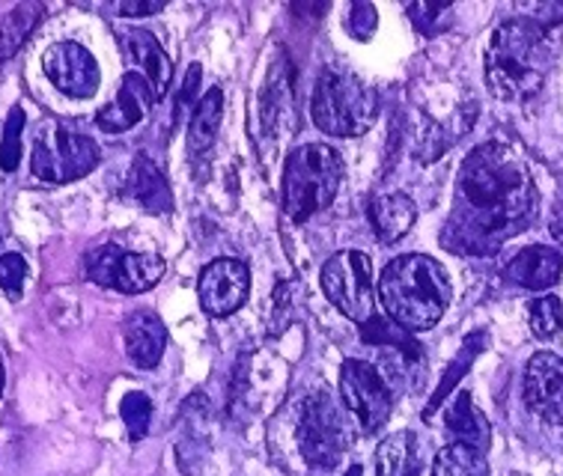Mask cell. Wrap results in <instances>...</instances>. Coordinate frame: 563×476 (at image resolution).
<instances>
[{"instance_id": "6da1fadb", "label": "cell", "mask_w": 563, "mask_h": 476, "mask_svg": "<svg viewBox=\"0 0 563 476\" xmlns=\"http://www.w3.org/2000/svg\"><path fill=\"white\" fill-rule=\"evenodd\" d=\"M537 221V182L525 158L501 141L465 155L441 244L460 256H495Z\"/></svg>"}, {"instance_id": "7a4b0ae2", "label": "cell", "mask_w": 563, "mask_h": 476, "mask_svg": "<svg viewBox=\"0 0 563 476\" xmlns=\"http://www.w3.org/2000/svg\"><path fill=\"white\" fill-rule=\"evenodd\" d=\"M483 75L489 90L504 102H525L540 92L554 66V45L549 31L531 19L504 21L495 27L486 57H483Z\"/></svg>"}, {"instance_id": "3957f363", "label": "cell", "mask_w": 563, "mask_h": 476, "mask_svg": "<svg viewBox=\"0 0 563 476\" xmlns=\"http://www.w3.org/2000/svg\"><path fill=\"white\" fill-rule=\"evenodd\" d=\"M376 289L385 316L406 331H430L432 324H439L453 295L448 268L423 254L390 259Z\"/></svg>"}, {"instance_id": "277c9868", "label": "cell", "mask_w": 563, "mask_h": 476, "mask_svg": "<svg viewBox=\"0 0 563 476\" xmlns=\"http://www.w3.org/2000/svg\"><path fill=\"white\" fill-rule=\"evenodd\" d=\"M343 182V158L328 143L296 146L284 167V212L289 221L305 223L334 203Z\"/></svg>"}, {"instance_id": "5b68a950", "label": "cell", "mask_w": 563, "mask_h": 476, "mask_svg": "<svg viewBox=\"0 0 563 476\" xmlns=\"http://www.w3.org/2000/svg\"><path fill=\"white\" fill-rule=\"evenodd\" d=\"M292 438H296L298 456L313 474L334 471L352 446L346 411L325 390H313L298 399L292 414Z\"/></svg>"}, {"instance_id": "8992f818", "label": "cell", "mask_w": 563, "mask_h": 476, "mask_svg": "<svg viewBox=\"0 0 563 476\" xmlns=\"http://www.w3.org/2000/svg\"><path fill=\"white\" fill-rule=\"evenodd\" d=\"M379 99L367 84L346 69H325L317 78L310 117L331 137H361L376 122Z\"/></svg>"}, {"instance_id": "52a82bcc", "label": "cell", "mask_w": 563, "mask_h": 476, "mask_svg": "<svg viewBox=\"0 0 563 476\" xmlns=\"http://www.w3.org/2000/svg\"><path fill=\"white\" fill-rule=\"evenodd\" d=\"M102 150L87 134L78 132L73 122H45L33 141L31 170L36 179L52 185L75 182L96 170Z\"/></svg>"}, {"instance_id": "ba28073f", "label": "cell", "mask_w": 563, "mask_h": 476, "mask_svg": "<svg viewBox=\"0 0 563 476\" xmlns=\"http://www.w3.org/2000/svg\"><path fill=\"white\" fill-rule=\"evenodd\" d=\"M340 399L349 414L358 420L364 435H376L394 411L388 378L373 364L355 361V357H349L340 366Z\"/></svg>"}, {"instance_id": "9c48e42d", "label": "cell", "mask_w": 563, "mask_h": 476, "mask_svg": "<svg viewBox=\"0 0 563 476\" xmlns=\"http://www.w3.org/2000/svg\"><path fill=\"white\" fill-rule=\"evenodd\" d=\"M84 268H87V277L92 284L123 295L150 292L164 277V259L153 254H134L120 244L92 247L84 259Z\"/></svg>"}, {"instance_id": "30bf717a", "label": "cell", "mask_w": 563, "mask_h": 476, "mask_svg": "<svg viewBox=\"0 0 563 476\" xmlns=\"http://www.w3.org/2000/svg\"><path fill=\"white\" fill-rule=\"evenodd\" d=\"M328 301L352 322L373 319V263L361 251H340L322 265Z\"/></svg>"}, {"instance_id": "8fae6325", "label": "cell", "mask_w": 563, "mask_h": 476, "mask_svg": "<svg viewBox=\"0 0 563 476\" xmlns=\"http://www.w3.org/2000/svg\"><path fill=\"white\" fill-rule=\"evenodd\" d=\"M42 69L45 78L69 99H90L99 92L102 71L99 63L84 48L81 42H57L48 52L42 54Z\"/></svg>"}, {"instance_id": "7c38bea8", "label": "cell", "mask_w": 563, "mask_h": 476, "mask_svg": "<svg viewBox=\"0 0 563 476\" xmlns=\"http://www.w3.org/2000/svg\"><path fill=\"white\" fill-rule=\"evenodd\" d=\"M247 292H251V272L239 259H212L200 272L197 298L206 313L216 319L236 313L247 301Z\"/></svg>"}, {"instance_id": "4fadbf2b", "label": "cell", "mask_w": 563, "mask_h": 476, "mask_svg": "<svg viewBox=\"0 0 563 476\" xmlns=\"http://www.w3.org/2000/svg\"><path fill=\"white\" fill-rule=\"evenodd\" d=\"M525 406L552 425L563 423V357L552 352L533 355L525 366Z\"/></svg>"}, {"instance_id": "5bb4252c", "label": "cell", "mask_w": 563, "mask_h": 476, "mask_svg": "<svg viewBox=\"0 0 563 476\" xmlns=\"http://www.w3.org/2000/svg\"><path fill=\"white\" fill-rule=\"evenodd\" d=\"M117 42L123 48L125 63L137 75H144L150 87H153L155 102H162L167 90H170V84H174V60L167 57L158 40L150 31H141V27H123V31H117Z\"/></svg>"}, {"instance_id": "9a60e30c", "label": "cell", "mask_w": 563, "mask_h": 476, "mask_svg": "<svg viewBox=\"0 0 563 476\" xmlns=\"http://www.w3.org/2000/svg\"><path fill=\"white\" fill-rule=\"evenodd\" d=\"M153 104L155 92L150 81H146L144 75H137V71H129L117 96H113V102L104 104L102 111L96 113V125L104 134H123L144 120Z\"/></svg>"}, {"instance_id": "2e32d148", "label": "cell", "mask_w": 563, "mask_h": 476, "mask_svg": "<svg viewBox=\"0 0 563 476\" xmlns=\"http://www.w3.org/2000/svg\"><path fill=\"white\" fill-rule=\"evenodd\" d=\"M563 274V254L545 244H531L512 256L504 268V280L528 292H545L552 289Z\"/></svg>"}, {"instance_id": "e0dca14e", "label": "cell", "mask_w": 563, "mask_h": 476, "mask_svg": "<svg viewBox=\"0 0 563 476\" xmlns=\"http://www.w3.org/2000/svg\"><path fill=\"white\" fill-rule=\"evenodd\" d=\"M263 132L266 137H280L296 125V102H292V75H289V60L280 54L277 63L268 71L266 90H263Z\"/></svg>"}, {"instance_id": "ac0fdd59", "label": "cell", "mask_w": 563, "mask_h": 476, "mask_svg": "<svg viewBox=\"0 0 563 476\" xmlns=\"http://www.w3.org/2000/svg\"><path fill=\"white\" fill-rule=\"evenodd\" d=\"M125 197L150 214H164L174 209V193L164 179L162 167L144 153L134 155L132 167L125 173Z\"/></svg>"}, {"instance_id": "d6986e66", "label": "cell", "mask_w": 563, "mask_h": 476, "mask_svg": "<svg viewBox=\"0 0 563 476\" xmlns=\"http://www.w3.org/2000/svg\"><path fill=\"white\" fill-rule=\"evenodd\" d=\"M369 226L382 244L400 242L402 235H409V230L418 221V206L409 193H379L367 209Z\"/></svg>"}, {"instance_id": "ffe728a7", "label": "cell", "mask_w": 563, "mask_h": 476, "mask_svg": "<svg viewBox=\"0 0 563 476\" xmlns=\"http://www.w3.org/2000/svg\"><path fill=\"white\" fill-rule=\"evenodd\" d=\"M164 345H167V328L155 313H134L125 322V355L137 369H153L162 364Z\"/></svg>"}, {"instance_id": "44dd1931", "label": "cell", "mask_w": 563, "mask_h": 476, "mask_svg": "<svg viewBox=\"0 0 563 476\" xmlns=\"http://www.w3.org/2000/svg\"><path fill=\"white\" fill-rule=\"evenodd\" d=\"M221 117H224V92L212 87L200 99V104L191 113V122H188V155H191V162L212 153L218 129H221Z\"/></svg>"}, {"instance_id": "7402d4cb", "label": "cell", "mask_w": 563, "mask_h": 476, "mask_svg": "<svg viewBox=\"0 0 563 476\" xmlns=\"http://www.w3.org/2000/svg\"><path fill=\"white\" fill-rule=\"evenodd\" d=\"M444 425H448V432L456 438V444H468L474 450H483L486 453V446H489V423H486V417L474 408L472 394L468 390H462V394L453 396V402L444 411Z\"/></svg>"}, {"instance_id": "603a6c76", "label": "cell", "mask_w": 563, "mask_h": 476, "mask_svg": "<svg viewBox=\"0 0 563 476\" xmlns=\"http://www.w3.org/2000/svg\"><path fill=\"white\" fill-rule=\"evenodd\" d=\"M486 345H489V334L486 331H474V334L465 336V343H462V348L456 352V357L451 361V366L444 369V375H441L439 387H435V394H432L430 406L423 408V420H432V414H435V408L448 399V396L456 390V385L462 381V375L468 373L474 366V361L486 352Z\"/></svg>"}, {"instance_id": "cb8c5ba5", "label": "cell", "mask_w": 563, "mask_h": 476, "mask_svg": "<svg viewBox=\"0 0 563 476\" xmlns=\"http://www.w3.org/2000/svg\"><path fill=\"white\" fill-rule=\"evenodd\" d=\"M418 438L411 432H394L376 450V476H418Z\"/></svg>"}, {"instance_id": "d4e9b609", "label": "cell", "mask_w": 563, "mask_h": 476, "mask_svg": "<svg viewBox=\"0 0 563 476\" xmlns=\"http://www.w3.org/2000/svg\"><path fill=\"white\" fill-rule=\"evenodd\" d=\"M42 15H45L42 3H19L7 19L0 21V63L12 60L21 52V45L40 27Z\"/></svg>"}, {"instance_id": "484cf974", "label": "cell", "mask_w": 563, "mask_h": 476, "mask_svg": "<svg viewBox=\"0 0 563 476\" xmlns=\"http://www.w3.org/2000/svg\"><path fill=\"white\" fill-rule=\"evenodd\" d=\"M432 476H489L486 453L453 441L451 446H444L439 456H435Z\"/></svg>"}, {"instance_id": "4316f807", "label": "cell", "mask_w": 563, "mask_h": 476, "mask_svg": "<svg viewBox=\"0 0 563 476\" xmlns=\"http://www.w3.org/2000/svg\"><path fill=\"white\" fill-rule=\"evenodd\" d=\"M361 340L376 345H394V348H400L406 357H420V345L415 343L411 331H406V328H400V324L394 322L388 324L385 319H369V322H364Z\"/></svg>"}, {"instance_id": "83f0119b", "label": "cell", "mask_w": 563, "mask_h": 476, "mask_svg": "<svg viewBox=\"0 0 563 476\" xmlns=\"http://www.w3.org/2000/svg\"><path fill=\"white\" fill-rule=\"evenodd\" d=\"M528 324L537 340H552L563 324V305L558 295H540L528 307Z\"/></svg>"}, {"instance_id": "f1b7e54d", "label": "cell", "mask_w": 563, "mask_h": 476, "mask_svg": "<svg viewBox=\"0 0 563 476\" xmlns=\"http://www.w3.org/2000/svg\"><path fill=\"white\" fill-rule=\"evenodd\" d=\"M120 414H123V423L129 429V438L132 441H144L146 432H150V423H153V402H150V396L141 394V390L125 394L123 402H120Z\"/></svg>"}, {"instance_id": "f546056e", "label": "cell", "mask_w": 563, "mask_h": 476, "mask_svg": "<svg viewBox=\"0 0 563 476\" xmlns=\"http://www.w3.org/2000/svg\"><path fill=\"white\" fill-rule=\"evenodd\" d=\"M409 12L411 24H415V31L423 33V36H435L448 27V15L453 12V3L451 0H432V3H409L406 7Z\"/></svg>"}, {"instance_id": "4dcf8cb0", "label": "cell", "mask_w": 563, "mask_h": 476, "mask_svg": "<svg viewBox=\"0 0 563 476\" xmlns=\"http://www.w3.org/2000/svg\"><path fill=\"white\" fill-rule=\"evenodd\" d=\"M21 132H24V108L15 104L3 125V141H0V167L12 173L21 162Z\"/></svg>"}, {"instance_id": "1f68e13d", "label": "cell", "mask_w": 563, "mask_h": 476, "mask_svg": "<svg viewBox=\"0 0 563 476\" xmlns=\"http://www.w3.org/2000/svg\"><path fill=\"white\" fill-rule=\"evenodd\" d=\"M376 27H379V15H376V7H373V3H352V7H349L346 33L352 40H373Z\"/></svg>"}, {"instance_id": "d6a6232c", "label": "cell", "mask_w": 563, "mask_h": 476, "mask_svg": "<svg viewBox=\"0 0 563 476\" xmlns=\"http://www.w3.org/2000/svg\"><path fill=\"white\" fill-rule=\"evenodd\" d=\"M200 81H203V71H200V63H191L188 66V71H185V81L183 87H179V99H176L174 104V125H179L183 122V117L188 113V108L191 104H200Z\"/></svg>"}, {"instance_id": "836d02e7", "label": "cell", "mask_w": 563, "mask_h": 476, "mask_svg": "<svg viewBox=\"0 0 563 476\" xmlns=\"http://www.w3.org/2000/svg\"><path fill=\"white\" fill-rule=\"evenodd\" d=\"M24 277H27V259L21 254H3L0 256V289L10 295V298H19L21 286H24Z\"/></svg>"}, {"instance_id": "e575fe53", "label": "cell", "mask_w": 563, "mask_h": 476, "mask_svg": "<svg viewBox=\"0 0 563 476\" xmlns=\"http://www.w3.org/2000/svg\"><path fill=\"white\" fill-rule=\"evenodd\" d=\"M525 10L531 15L533 24H540L543 31H552L563 21V3H525Z\"/></svg>"}, {"instance_id": "d590c367", "label": "cell", "mask_w": 563, "mask_h": 476, "mask_svg": "<svg viewBox=\"0 0 563 476\" xmlns=\"http://www.w3.org/2000/svg\"><path fill=\"white\" fill-rule=\"evenodd\" d=\"M162 10L164 3H134V0H129V3H117V12L125 15V19H144V15H155V12Z\"/></svg>"}, {"instance_id": "8d00e7d4", "label": "cell", "mask_w": 563, "mask_h": 476, "mask_svg": "<svg viewBox=\"0 0 563 476\" xmlns=\"http://www.w3.org/2000/svg\"><path fill=\"white\" fill-rule=\"evenodd\" d=\"M552 235L558 242H563V203L554 206V218H552Z\"/></svg>"}, {"instance_id": "74e56055", "label": "cell", "mask_w": 563, "mask_h": 476, "mask_svg": "<svg viewBox=\"0 0 563 476\" xmlns=\"http://www.w3.org/2000/svg\"><path fill=\"white\" fill-rule=\"evenodd\" d=\"M343 476H364V471H361V465H352Z\"/></svg>"}, {"instance_id": "f35d334b", "label": "cell", "mask_w": 563, "mask_h": 476, "mask_svg": "<svg viewBox=\"0 0 563 476\" xmlns=\"http://www.w3.org/2000/svg\"><path fill=\"white\" fill-rule=\"evenodd\" d=\"M0 394H3V364H0Z\"/></svg>"}]
</instances>
